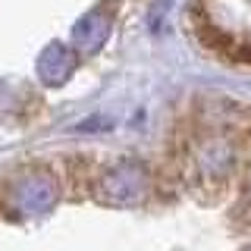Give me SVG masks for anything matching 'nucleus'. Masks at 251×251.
Returning <instances> with one entry per match:
<instances>
[{"label":"nucleus","instance_id":"f257e3e1","mask_svg":"<svg viewBox=\"0 0 251 251\" xmlns=\"http://www.w3.org/2000/svg\"><path fill=\"white\" fill-rule=\"evenodd\" d=\"M107 31H110V19H107V16L104 13H88V16H82V19L75 22L73 41L82 47V50H94V47L104 44Z\"/></svg>","mask_w":251,"mask_h":251},{"label":"nucleus","instance_id":"f03ea898","mask_svg":"<svg viewBox=\"0 0 251 251\" xmlns=\"http://www.w3.org/2000/svg\"><path fill=\"white\" fill-rule=\"evenodd\" d=\"M38 69H41L44 82L57 85V82H63V78L69 75V69H73V57H69V50L63 44H50L41 53V60H38Z\"/></svg>","mask_w":251,"mask_h":251}]
</instances>
